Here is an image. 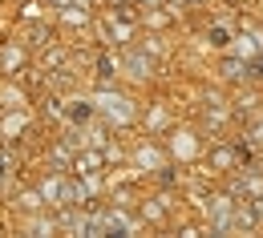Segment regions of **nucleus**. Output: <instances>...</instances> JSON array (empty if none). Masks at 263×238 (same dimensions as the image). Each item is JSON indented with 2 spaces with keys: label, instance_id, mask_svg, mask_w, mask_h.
<instances>
[{
  "label": "nucleus",
  "instance_id": "nucleus-5",
  "mask_svg": "<svg viewBox=\"0 0 263 238\" xmlns=\"http://www.w3.org/2000/svg\"><path fill=\"white\" fill-rule=\"evenodd\" d=\"M61 16H65L69 25H85V12H77V8H65V12H61Z\"/></svg>",
  "mask_w": 263,
  "mask_h": 238
},
{
  "label": "nucleus",
  "instance_id": "nucleus-8",
  "mask_svg": "<svg viewBox=\"0 0 263 238\" xmlns=\"http://www.w3.org/2000/svg\"><path fill=\"white\" fill-rule=\"evenodd\" d=\"M21 206H25V210H36V206H45V202H41V194H25Z\"/></svg>",
  "mask_w": 263,
  "mask_h": 238
},
{
  "label": "nucleus",
  "instance_id": "nucleus-9",
  "mask_svg": "<svg viewBox=\"0 0 263 238\" xmlns=\"http://www.w3.org/2000/svg\"><path fill=\"white\" fill-rule=\"evenodd\" d=\"M4 65H8V69L21 65V53H16V49H8V53H4Z\"/></svg>",
  "mask_w": 263,
  "mask_h": 238
},
{
  "label": "nucleus",
  "instance_id": "nucleus-10",
  "mask_svg": "<svg viewBox=\"0 0 263 238\" xmlns=\"http://www.w3.org/2000/svg\"><path fill=\"white\" fill-rule=\"evenodd\" d=\"M53 4H57V8H69V0H53Z\"/></svg>",
  "mask_w": 263,
  "mask_h": 238
},
{
  "label": "nucleus",
  "instance_id": "nucleus-1",
  "mask_svg": "<svg viewBox=\"0 0 263 238\" xmlns=\"http://www.w3.org/2000/svg\"><path fill=\"white\" fill-rule=\"evenodd\" d=\"M105 105V113H114L118 121H130V101H122V97H101Z\"/></svg>",
  "mask_w": 263,
  "mask_h": 238
},
{
  "label": "nucleus",
  "instance_id": "nucleus-4",
  "mask_svg": "<svg viewBox=\"0 0 263 238\" xmlns=\"http://www.w3.org/2000/svg\"><path fill=\"white\" fill-rule=\"evenodd\" d=\"M98 166H101V158H98V154H85V158H77V170H81V174H93Z\"/></svg>",
  "mask_w": 263,
  "mask_h": 238
},
{
  "label": "nucleus",
  "instance_id": "nucleus-6",
  "mask_svg": "<svg viewBox=\"0 0 263 238\" xmlns=\"http://www.w3.org/2000/svg\"><path fill=\"white\" fill-rule=\"evenodd\" d=\"M21 125H25V117H21V113H16V117H8V121H4V134H16V129H21Z\"/></svg>",
  "mask_w": 263,
  "mask_h": 238
},
{
  "label": "nucleus",
  "instance_id": "nucleus-2",
  "mask_svg": "<svg viewBox=\"0 0 263 238\" xmlns=\"http://www.w3.org/2000/svg\"><path fill=\"white\" fill-rule=\"evenodd\" d=\"M126 69H130V77H150V61H146V57H138V53L126 57Z\"/></svg>",
  "mask_w": 263,
  "mask_h": 238
},
{
  "label": "nucleus",
  "instance_id": "nucleus-3",
  "mask_svg": "<svg viewBox=\"0 0 263 238\" xmlns=\"http://www.w3.org/2000/svg\"><path fill=\"white\" fill-rule=\"evenodd\" d=\"M61 190H65V186H61L57 178H49V182L41 186V198H45V202H57V198H61Z\"/></svg>",
  "mask_w": 263,
  "mask_h": 238
},
{
  "label": "nucleus",
  "instance_id": "nucleus-11",
  "mask_svg": "<svg viewBox=\"0 0 263 238\" xmlns=\"http://www.w3.org/2000/svg\"><path fill=\"white\" fill-rule=\"evenodd\" d=\"M259 69H263V57H259Z\"/></svg>",
  "mask_w": 263,
  "mask_h": 238
},
{
  "label": "nucleus",
  "instance_id": "nucleus-7",
  "mask_svg": "<svg viewBox=\"0 0 263 238\" xmlns=\"http://www.w3.org/2000/svg\"><path fill=\"white\" fill-rule=\"evenodd\" d=\"M138 162H142V166H158V154H154V149H142Z\"/></svg>",
  "mask_w": 263,
  "mask_h": 238
}]
</instances>
